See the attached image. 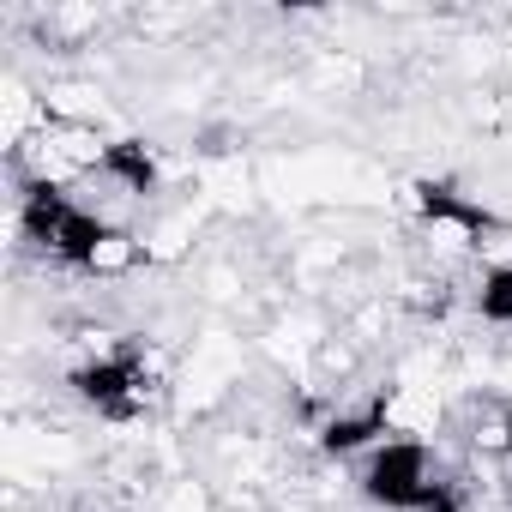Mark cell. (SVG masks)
<instances>
[{
  "label": "cell",
  "mask_w": 512,
  "mask_h": 512,
  "mask_svg": "<svg viewBox=\"0 0 512 512\" xmlns=\"http://www.w3.org/2000/svg\"><path fill=\"white\" fill-rule=\"evenodd\" d=\"M151 266V247H145V229H97V241L85 247L79 260V278H97V284H127Z\"/></svg>",
  "instance_id": "cell-1"
},
{
  "label": "cell",
  "mask_w": 512,
  "mask_h": 512,
  "mask_svg": "<svg viewBox=\"0 0 512 512\" xmlns=\"http://www.w3.org/2000/svg\"><path fill=\"white\" fill-rule=\"evenodd\" d=\"M476 314L500 332H512V272H482L476 284Z\"/></svg>",
  "instance_id": "cell-2"
}]
</instances>
